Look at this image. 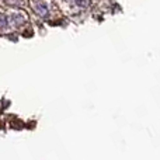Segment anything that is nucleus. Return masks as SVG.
Segmentation results:
<instances>
[{
  "label": "nucleus",
  "mask_w": 160,
  "mask_h": 160,
  "mask_svg": "<svg viewBox=\"0 0 160 160\" xmlns=\"http://www.w3.org/2000/svg\"><path fill=\"white\" fill-rule=\"evenodd\" d=\"M34 10H35V13L39 14L41 17L48 16V7H47V4H44V3H35V4H34Z\"/></svg>",
  "instance_id": "1"
},
{
  "label": "nucleus",
  "mask_w": 160,
  "mask_h": 160,
  "mask_svg": "<svg viewBox=\"0 0 160 160\" xmlns=\"http://www.w3.org/2000/svg\"><path fill=\"white\" fill-rule=\"evenodd\" d=\"M75 3L79 7H87L88 6V0H75Z\"/></svg>",
  "instance_id": "2"
},
{
  "label": "nucleus",
  "mask_w": 160,
  "mask_h": 160,
  "mask_svg": "<svg viewBox=\"0 0 160 160\" xmlns=\"http://www.w3.org/2000/svg\"><path fill=\"white\" fill-rule=\"evenodd\" d=\"M4 2L8 3V4H11V6H22L21 0H4Z\"/></svg>",
  "instance_id": "3"
}]
</instances>
